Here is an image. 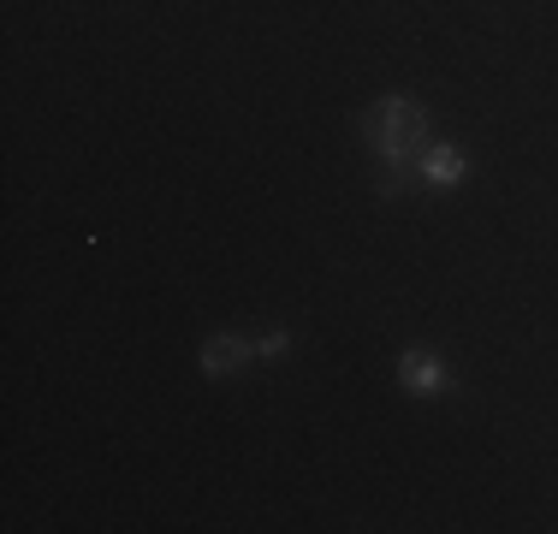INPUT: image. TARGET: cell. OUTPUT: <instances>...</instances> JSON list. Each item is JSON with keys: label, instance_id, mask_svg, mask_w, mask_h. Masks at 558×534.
<instances>
[{"label": "cell", "instance_id": "6da1fadb", "mask_svg": "<svg viewBox=\"0 0 558 534\" xmlns=\"http://www.w3.org/2000/svg\"><path fill=\"white\" fill-rule=\"evenodd\" d=\"M368 149L380 155V196H404L422 179V149H428V113L410 96H380L375 113L363 119Z\"/></svg>", "mask_w": 558, "mask_h": 534}, {"label": "cell", "instance_id": "7a4b0ae2", "mask_svg": "<svg viewBox=\"0 0 558 534\" xmlns=\"http://www.w3.org/2000/svg\"><path fill=\"white\" fill-rule=\"evenodd\" d=\"M398 386L416 392V398H440L451 386V374H446V363L434 351H404V356H398Z\"/></svg>", "mask_w": 558, "mask_h": 534}, {"label": "cell", "instance_id": "3957f363", "mask_svg": "<svg viewBox=\"0 0 558 534\" xmlns=\"http://www.w3.org/2000/svg\"><path fill=\"white\" fill-rule=\"evenodd\" d=\"M250 356H256V344H244L238 332H215V339L203 344V374H208V380H226V374L244 368Z\"/></svg>", "mask_w": 558, "mask_h": 534}, {"label": "cell", "instance_id": "277c9868", "mask_svg": "<svg viewBox=\"0 0 558 534\" xmlns=\"http://www.w3.org/2000/svg\"><path fill=\"white\" fill-rule=\"evenodd\" d=\"M463 172H470V160L458 149H446V143H428V149H422V179L428 184H458Z\"/></svg>", "mask_w": 558, "mask_h": 534}, {"label": "cell", "instance_id": "5b68a950", "mask_svg": "<svg viewBox=\"0 0 558 534\" xmlns=\"http://www.w3.org/2000/svg\"><path fill=\"white\" fill-rule=\"evenodd\" d=\"M286 344H291V332H268V339H256V356H268V363H274V356H286Z\"/></svg>", "mask_w": 558, "mask_h": 534}]
</instances>
